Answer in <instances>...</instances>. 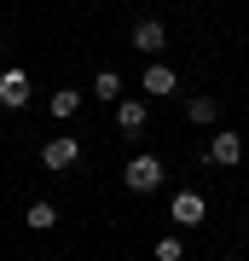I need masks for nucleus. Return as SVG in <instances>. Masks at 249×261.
I'll return each instance as SVG.
<instances>
[{
  "instance_id": "2",
  "label": "nucleus",
  "mask_w": 249,
  "mask_h": 261,
  "mask_svg": "<svg viewBox=\"0 0 249 261\" xmlns=\"http://www.w3.org/2000/svg\"><path fill=\"white\" fill-rule=\"evenodd\" d=\"M75 157H81V145H75L70 134H52V140L41 145V163H46V168H70Z\"/></svg>"
},
{
  "instance_id": "7",
  "label": "nucleus",
  "mask_w": 249,
  "mask_h": 261,
  "mask_svg": "<svg viewBox=\"0 0 249 261\" xmlns=\"http://www.w3.org/2000/svg\"><path fill=\"white\" fill-rule=\"evenodd\" d=\"M139 87H145L151 99H168V93H174V70H168V64H151L145 75H139Z\"/></svg>"
},
{
  "instance_id": "4",
  "label": "nucleus",
  "mask_w": 249,
  "mask_h": 261,
  "mask_svg": "<svg viewBox=\"0 0 249 261\" xmlns=\"http://www.w3.org/2000/svg\"><path fill=\"white\" fill-rule=\"evenodd\" d=\"M168 215H174L180 226H197V221L209 215V203H203V192H180L174 203H168Z\"/></svg>"
},
{
  "instance_id": "13",
  "label": "nucleus",
  "mask_w": 249,
  "mask_h": 261,
  "mask_svg": "<svg viewBox=\"0 0 249 261\" xmlns=\"http://www.w3.org/2000/svg\"><path fill=\"white\" fill-rule=\"evenodd\" d=\"M180 255H185L180 238H157V261H180Z\"/></svg>"
},
{
  "instance_id": "11",
  "label": "nucleus",
  "mask_w": 249,
  "mask_h": 261,
  "mask_svg": "<svg viewBox=\"0 0 249 261\" xmlns=\"http://www.w3.org/2000/svg\"><path fill=\"white\" fill-rule=\"evenodd\" d=\"M29 226H35V232H52V226H58V209L52 203H29Z\"/></svg>"
},
{
  "instance_id": "9",
  "label": "nucleus",
  "mask_w": 249,
  "mask_h": 261,
  "mask_svg": "<svg viewBox=\"0 0 249 261\" xmlns=\"http://www.w3.org/2000/svg\"><path fill=\"white\" fill-rule=\"evenodd\" d=\"M46 111H52L58 122H70L75 111H81V93H75V87H58V93H52V99H46Z\"/></svg>"
},
{
  "instance_id": "3",
  "label": "nucleus",
  "mask_w": 249,
  "mask_h": 261,
  "mask_svg": "<svg viewBox=\"0 0 249 261\" xmlns=\"http://www.w3.org/2000/svg\"><path fill=\"white\" fill-rule=\"evenodd\" d=\"M209 163H220V168H232V163H243V134H214L209 140Z\"/></svg>"
},
{
  "instance_id": "10",
  "label": "nucleus",
  "mask_w": 249,
  "mask_h": 261,
  "mask_svg": "<svg viewBox=\"0 0 249 261\" xmlns=\"http://www.w3.org/2000/svg\"><path fill=\"white\" fill-rule=\"evenodd\" d=\"M93 99H122V75L116 70H99V75H93Z\"/></svg>"
},
{
  "instance_id": "6",
  "label": "nucleus",
  "mask_w": 249,
  "mask_h": 261,
  "mask_svg": "<svg viewBox=\"0 0 249 261\" xmlns=\"http://www.w3.org/2000/svg\"><path fill=\"white\" fill-rule=\"evenodd\" d=\"M133 47H139V53H162V47H168V29H162L157 18H139V23H133Z\"/></svg>"
},
{
  "instance_id": "12",
  "label": "nucleus",
  "mask_w": 249,
  "mask_h": 261,
  "mask_svg": "<svg viewBox=\"0 0 249 261\" xmlns=\"http://www.w3.org/2000/svg\"><path fill=\"white\" fill-rule=\"evenodd\" d=\"M185 116H191L197 128H203V122H214V99H191V105H185Z\"/></svg>"
},
{
  "instance_id": "5",
  "label": "nucleus",
  "mask_w": 249,
  "mask_h": 261,
  "mask_svg": "<svg viewBox=\"0 0 249 261\" xmlns=\"http://www.w3.org/2000/svg\"><path fill=\"white\" fill-rule=\"evenodd\" d=\"M0 105H6V111L29 105V75L23 70H6V75H0Z\"/></svg>"
},
{
  "instance_id": "8",
  "label": "nucleus",
  "mask_w": 249,
  "mask_h": 261,
  "mask_svg": "<svg viewBox=\"0 0 249 261\" xmlns=\"http://www.w3.org/2000/svg\"><path fill=\"white\" fill-rule=\"evenodd\" d=\"M116 128L122 134H139V128H145V99H122L116 105Z\"/></svg>"
},
{
  "instance_id": "1",
  "label": "nucleus",
  "mask_w": 249,
  "mask_h": 261,
  "mask_svg": "<svg viewBox=\"0 0 249 261\" xmlns=\"http://www.w3.org/2000/svg\"><path fill=\"white\" fill-rule=\"evenodd\" d=\"M122 180H128V192H139V197H145V192H157V186H162V163L151 157V151H139V157L122 168Z\"/></svg>"
}]
</instances>
